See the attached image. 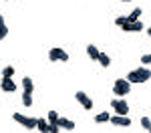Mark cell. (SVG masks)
<instances>
[{"label": "cell", "mask_w": 151, "mask_h": 133, "mask_svg": "<svg viewBox=\"0 0 151 133\" xmlns=\"http://www.w3.org/2000/svg\"><path fill=\"white\" fill-rule=\"evenodd\" d=\"M99 52H101V50L95 47V45H87V55H89V59H91V60L99 59Z\"/></svg>", "instance_id": "11"}, {"label": "cell", "mask_w": 151, "mask_h": 133, "mask_svg": "<svg viewBox=\"0 0 151 133\" xmlns=\"http://www.w3.org/2000/svg\"><path fill=\"white\" fill-rule=\"evenodd\" d=\"M147 35H149V36H151V26H149V28H147Z\"/></svg>", "instance_id": "28"}, {"label": "cell", "mask_w": 151, "mask_h": 133, "mask_svg": "<svg viewBox=\"0 0 151 133\" xmlns=\"http://www.w3.org/2000/svg\"><path fill=\"white\" fill-rule=\"evenodd\" d=\"M75 99H77V101H79V103L83 105V109H87V111H91V109H93V101L87 97V93H83V91H77V93H75Z\"/></svg>", "instance_id": "5"}, {"label": "cell", "mask_w": 151, "mask_h": 133, "mask_svg": "<svg viewBox=\"0 0 151 133\" xmlns=\"http://www.w3.org/2000/svg\"><path fill=\"white\" fill-rule=\"evenodd\" d=\"M139 123H141V127H143V129H147V131L151 129V119H149V117H141Z\"/></svg>", "instance_id": "20"}, {"label": "cell", "mask_w": 151, "mask_h": 133, "mask_svg": "<svg viewBox=\"0 0 151 133\" xmlns=\"http://www.w3.org/2000/svg\"><path fill=\"white\" fill-rule=\"evenodd\" d=\"M58 119H60V115H58L57 111H48V115H47V121H48V123H57Z\"/></svg>", "instance_id": "16"}, {"label": "cell", "mask_w": 151, "mask_h": 133, "mask_svg": "<svg viewBox=\"0 0 151 133\" xmlns=\"http://www.w3.org/2000/svg\"><path fill=\"white\" fill-rule=\"evenodd\" d=\"M36 129L40 133H48V121L47 119H36Z\"/></svg>", "instance_id": "13"}, {"label": "cell", "mask_w": 151, "mask_h": 133, "mask_svg": "<svg viewBox=\"0 0 151 133\" xmlns=\"http://www.w3.org/2000/svg\"><path fill=\"white\" fill-rule=\"evenodd\" d=\"M6 35H8V26H6V28H0V40H4Z\"/></svg>", "instance_id": "25"}, {"label": "cell", "mask_w": 151, "mask_h": 133, "mask_svg": "<svg viewBox=\"0 0 151 133\" xmlns=\"http://www.w3.org/2000/svg\"><path fill=\"white\" fill-rule=\"evenodd\" d=\"M149 133H151V129H149Z\"/></svg>", "instance_id": "30"}, {"label": "cell", "mask_w": 151, "mask_h": 133, "mask_svg": "<svg viewBox=\"0 0 151 133\" xmlns=\"http://www.w3.org/2000/svg\"><path fill=\"white\" fill-rule=\"evenodd\" d=\"M12 75H14V67H4V69H2V77L12 79Z\"/></svg>", "instance_id": "18"}, {"label": "cell", "mask_w": 151, "mask_h": 133, "mask_svg": "<svg viewBox=\"0 0 151 133\" xmlns=\"http://www.w3.org/2000/svg\"><path fill=\"white\" fill-rule=\"evenodd\" d=\"M48 133H60L58 123H48Z\"/></svg>", "instance_id": "22"}, {"label": "cell", "mask_w": 151, "mask_h": 133, "mask_svg": "<svg viewBox=\"0 0 151 133\" xmlns=\"http://www.w3.org/2000/svg\"><path fill=\"white\" fill-rule=\"evenodd\" d=\"M0 89H2V91H6V93H14V91H16V83H14L12 79H6V77H2Z\"/></svg>", "instance_id": "7"}, {"label": "cell", "mask_w": 151, "mask_h": 133, "mask_svg": "<svg viewBox=\"0 0 151 133\" xmlns=\"http://www.w3.org/2000/svg\"><path fill=\"white\" fill-rule=\"evenodd\" d=\"M97 63H99L103 69H107V67L111 65V59H109V55H105L103 50H101V52H99V59H97Z\"/></svg>", "instance_id": "12"}, {"label": "cell", "mask_w": 151, "mask_h": 133, "mask_svg": "<svg viewBox=\"0 0 151 133\" xmlns=\"http://www.w3.org/2000/svg\"><path fill=\"white\" fill-rule=\"evenodd\" d=\"M0 91H2V89H0Z\"/></svg>", "instance_id": "32"}, {"label": "cell", "mask_w": 151, "mask_h": 133, "mask_svg": "<svg viewBox=\"0 0 151 133\" xmlns=\"http://www.w3.org/2000/svg\"><path fill=\"white\" fill-rule=\"evenodd\" d=\"M111 123L117 125V127H129L131 119H129L127 115H111Z\"/></svg>", "instance_id": "6"}, {"label": "cell", "mask_w": 151, "mask_h": 133, "mask_svg": "<svg viewBox=\"0 0 151 133\" xmlns=\"http://www.w3.org/2000/svg\"><path fill=\"white\" fill-rule=\"evenodd\" d=\"M111 107L117 115H129V105L125 99H111Z\"/></svg>", "instance_id": "4"}, {"label": "cell", "mask_w": 151, "mask_h": 133, "mask_svg": "<svg viewBox=\"0 0 151 133\" xmlns=\"http://www.w3.org/2000/svg\"><path fill=\"white\" fill-rule=\"evenodd\" d=\"M12 119L16 123L24 125L26 129H36V117H26V115H20V113H12Z\"/></svg>", "instance_id": "2"}, {"label": "cell", "mask_w": 151, "mask_h": 133, "mask_svg": "<svg viewBox=\"0 0 151 133\" xmlns=\"http://www.w3.org/2000/svg\"><path fill=\"white\" fill-rule=\"evenodd\" d=\"M107 121H111V115L103 111V113H99V115H95V123H107Z\"/></svg>", "instance_id": "15"}, {"label": "cell", "mask_w": 151, "mask_h": 133, "mask_svg": "<svg viewBox=\"0 0 151 133\" xmlns=\"http://www.w3.org/2000/svg\"><path fill=\"white\" fill-rule=\"evenodd\" d=\"M57 123H58V127H60V129H69V131H73V129H75V121L67 119V117H60Z\"/></svg>", "instance_id": "10"}, {"label": "cell", "mask_w": 151, "mask_h": 133, "mask_svg": "<svg viewBox=\"0 0 151 133\" xmlns=\"http://www.w3.org/2000/svg\"><path fill=\"white\" fill-rule=\"evenodd\" d=\"M131 93V83H129L127 79H117L115 83H113V95L115 97H127Z\"/></svg>", "instance_id": "1"}, {"label": "cell", "mask_w": 151, "mask_h": 133, "mask_svg": "<svg viewBox=\"0 0 151 133\" xmlns=\"http://www.w3.org/2000/svg\"><path fill=\"white\" fill-rule=\"evenodd\" d=\"M22 105L24 107H30L32 105V95L30 93H22Z\"/></svg>", "instance_id": "17"}, {"label": "cell", "mask_w": 151, "mask_h": 133, "mask_svg": "<svg viewBox=\"0 0 151 133\" xmlns=\"http://www.w3.org/2000/svg\"><path fill=\"white\" fill-rule=\"evenodd\" d=\"M32 91H35L32 79H30V77H24L22 79V93H30V95H32Z\"/></svg>", "instance_id": "9"}, {"label": "cell", "mask_w": 151, "mask_h": 133, "mask_svg": "<svg viewBox=\"0 0 151 133\" xmlns=\"http://www.w3.org/2000/svg\"><path fill=\"white\" fill-rule=\"evenodd\" d=\"M137 77H139V83L149 81L151 79V69H147V67H139V69H137Z\"/></svg>", "instance_id": "8"}, {"label": "cell", "mask_w": 151, "mask_h": 133, "mask_svg": "<svg viewBox=\"0 0 151 133\" xmlns=\"http://www.w3.org/2000/svg\"><path fill=\"white\" fill-rule=\"evenodd\" d=\"M4 2H6V0H4Z\"/></svg>", "instance_id": "31"}, {"label": "cell", "mask_w": 151, "mask_h": 133, "mask_svg": "<svg viewBox=\"0 0 151 133\" xmlns=\"http://www.w3.org/2000/svg\"><path fill=\"white\" fill-rule=\"evenodd\" d=\"M121 28H123L125 32H137V30H135V22H125Z\"/></svg>", "instance_id": "19"}, {"label": "cell", "mask_w": 151, "mask_h": 133, "mask_svg": "<svg viewBox=\"0 0 151 133\" xmlns=\"http://www.w3.org/2000/svg\"><path fill=\"white\" fill-rule=\"evenodd\" d=\"M0 28H6V22H4V16L0 14Z\"/></svg>", "instance_id": "27"}, {"label": "cell", "mask_w": 151, "mask_h": 133, "mask_svg": "<svg viewBox=\"0 0 151 133\" xmlns=\"http://www.w3.org/2000/svg\"><path fill=\"white\" fill-rule=\"evenodd\" d=\"M127 81L129 83H139V77H137V71H131L127 75Z\"/></svg>", "instance_id": "21"}, {"label": "cell", "mask_w": 151, "mask_h": 133, "mask_svg": "<svg viewBox=\"0 0 151 133\" xmlns=\"http://www.w3.org/2000/svg\"><path fill=\"white\" fill-rule=\"evenodd\" d=\"M121 2H131V0H121Z\"/></svg>", "instance_id": "29"}, {"label": "cell", "mask_w": 151, "mask_h": 133, "mask_svg": "<svg viewBox=\"0 0 151 133\" xmlns=\"http://www.w3.org/2000/svg\"><path fill=\"white\" fill-rule=\"evenodd\" d=\"M141 14H143V10H141V8H135V10H133V12L127 16V22H137Z\"/></svg>", "instance_id": "14"}, {"label": "cell", "mask_w": 151, "mask_h": 133, "mask_svg": "<svg viewBox=\"0 0 151 133\" xmlns=\"http://www.w3.org/2000/svg\"><path fill=\"white\" fill-rule=\"evenodd\" d=\"M125 22H127V16H117V18H115V24H117V26H123Z\"/></svg>", "instance_id": "24"}, {"label": "cell", "mask_w": 151, "mask_h": 133, "mask_svg": "<svg viewBox=\"0 0 151 133\" xmlns=\"http://www.w3.org/2000/svg\"><path fill=\"white\" fill-rule=\"evenodd\" d=\"M141 65H143V67L151 65V52H147V55H143V57H141Z\"/></svg>", "instance_id": "23"}, {"label": "cell", "mask_w": 151, "mask_h": 133, "mask_svg": "<svg viewBox=\"0 0 151 133\" xmlns=\"http://www.w3.org/2000/svg\"><path fill=\"white\" fill-rule=\"evenodd\" d=\"M48 60H63V63H67L69 60V52L65 50V48H58V47H55V48H50L48 50Z\"/></svg>", "instance_id": "3"}, {"label": "cell", "mask_w": 151, "mask_h": 133, "mask_svg": "<svg viewBox=\"0 0 151 133\" xmlns=\"http://www.w3.org/2000/svg\"><path fill=\"white\" fill-rule=\"evenodd\" d=\"M135 30H137V32H139V30H143V24H141V20H137V22H135Z\"/></svg>", "instance_id": "26"}]
</instances>
